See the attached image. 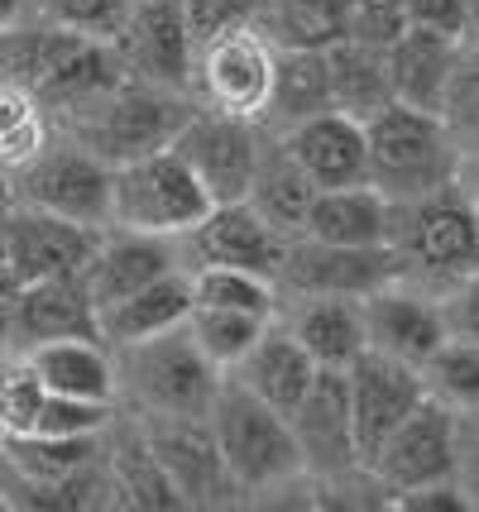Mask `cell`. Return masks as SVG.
<instances>
[{
    "mask_svg": "<svg viewBox=\"0 0 479 512\" xmlns=\"http://www.w3.org/2000/svg\"><path fill=\"white\" fill-rule=\"evenodd\" d=\"M297 345L312 355L317 369H350L355 359L369 350L365 340V316L350 307V297H321L297 316Z\"/></svg>",
    "mask_w": 479,
    "mask_h": 512,
    "instance_id": "f1b7e54d",
    "label": "cell"
},
{
    "mask_svg": "<svg viewBox=\"0 0 479 512\" xmlns=\"http://www.w3.org/2000/svg\"><path fill=\"white\" fill-rule=\"evenodd\" d=\"M10 297H15V292H10ZM10 297L0 302V350L10 345Z\"/></svg>",
    "mask_w": 479,
    "mask_h": 512,
    "instance_id": "816d5d0a",
    "label": "cell"
},
{
    "mask_svg": "<svg viewBox=\"0 0 479 512\" xmlns=\"http://www.w3.org/2000/svg\"><path fill=\"white\" fill-rule=\"evenodd\" d=\"M44 149V115H39V101L0 77V163L5 168H24L29 158Z\"/></svg>",
    "mask_w": 479,
    "mask_h": 512,
    "instance_id": "8d00e7d4",
    "label": "cell"
},
{
    "mask_svg": "<svg viewBox=\"0 0 479 512\" xmlns=\"http://www.w3.org/2000/svg\"><path fill=\"white\" fill-rule=\"evenodd\" d=\"M120 39H125L130 63L144 77L168 82V87H178L187 77L192 34H187V20H183V0H130Z\"/></svg>",
    "mask_w": 479,
    "mask_h": 512,
    "instance_id": "d6986e66",
    "label": "cell"
},
{
    "mask_svg": "<svg viewBox=\"0 0 479 512\" xmlns=\"http://www.w3.org/2000/svg\"><path fill=\"white\" fill-rule=\"evenodd\" d=\"M0 508H5V498H0Z\"/></svg>",
    "mask_w": 479,
    "mask_h": 512,
    "instance_id": "11a10c76",
    "label": "cell"
},
{
    "mask_svg": "<svg viewBox=\"0 0 479 512\" xmlns=\"http://www.w3.org/2000/svg\"><path fill=\"white\" fill-rule=\"evenodd\" d=\"M48 24L72 29V34H92V39H115L130 0H39Z\"/></svg>",
    "mask_w": 479,
    "mask_h": 512,
    "instance_id": "60d3db41",
    "label": "cell"
},
{
    "mask_svg": "<svg viewBox=\"0 0 479 512\" xmlns=\"http://www.w3.org/2000/svg\"><path fill=\"white\" fill-rule=\"evenodd\" d=\"M197 249L206 264H226V268H250L259 278H274L283 264V235L254 211L250 201H226L211 206L202 221L192 225Z\"/></svg>",
    "mask_w": 479,
    "mask_h": 512,
    "instance_id": "2e32d148",
    "label": "cell"
},
{
    "mask_svg": "<svg viewBox=\"0 0 479 512\" xmlns=\"http://www.w3.org/2000/svg\"><path fill=\"white\" fill-rule=\"evenodd\" d=\"M436 115H441V125H446V134H451V144L479 149V63H456L451 67Z\"/></svg>",
    "mask_w": 479,
    "mask_h": 512,
    "instance_id": "f35d334b",
    "label": "cell"
},
{
    "mask_svg": "<svg viewBox=\"0 0 479 512\" xmlns=\"http://www.w3.org/2000/svg\"><path fill=\"white\" fill-rule=\"evenodd\" d=\"M345 34V0H274V39L283 48H331Z\"/></svg>",
    "mask_w": 479,
    "mask_h": 512,
    "instance_id": "d6a6232c",
    "label": "cell"
},
{
    "mask_svg": "<svg viewBox=\"0 0 479 512\" xmlns=\"http://www.w3.org/2000/svg\"><path fill=\"white\" fill-rule=\"evenodd\" d=\"M0 77L20 82L34 101L82 106L115 87V58L106 39L72 34V29H5L0 34Z\"/></svg>",
    "mask_w": 479,
    "mask_h": 512,
    "instance_id": "7a4b0ae2",
    "label": "cell"
},
{
    "mask_svg": "<svg viewBox=\"0 0 479 512\" xmlns=\"http://www.w3.org/2000/svg\"><path fill=\"white\" fill-rule=\"evenodd\" d=\"M360 316H365L369 350L403 359L412 369H422L446 340V316L436 312L432 302H417V297H403V292L374 288Z\"/></svg>",
    "mask_w": 479,
    "mask_h": 512,
    "instance_id": "ffe728a7",
    "label": "cell"
},
{
    "mask_svg": "<svg viewBox=\"0 0 479 512\" xmlns=\"http://www.w3.org/2000/svg\"><path fill=\"white\" fill-rule=\"evenodd\" d=\"M326 77H331V111L350 115L360 125L393 101L384 72V48L374 44H360V39L331 44L326 48Z\"/></svg>",
    "mask_w": 479,
    "mask_h": 512,
    "instance_id": "4316f807",
    "label": "cell"
},
{
    "mask_svg": "<svg viewBox=\"0 0 479 512\" xmlns=\"http://www.w3.org/2000/svg\"><path fill=\"white\" fill-rule=\"evenodd\" d=\"M312 197H317V182L302 173V163H297L288 149H278V154H269V158L259 154L250 197L245 201L274 225L278 235H283V230H302L307 211H312Z\"/></svg>",
    "mask_w": 479,
    "mask_h": 512,
    "instance_id": "f546056e",
    "label": "cell"
},
{
    "mask_svg": "<svg viewBox=\"0 0 479 512\" xmlns=\"http://www.w3.org/2000/svg\"><path fill=\"white\" fill-rule=\"evenodd\" d=\"M20 197L48 216L101 225L111 221V163H101L92 149L34 154L20 173Z\"/></svg>",
    "mask_w": 479,
    "mask_h": 512,
    "instance_id": "9c48e42d",
    "label": "cell"
},
{
    "mask_svg": "<svg viewBox=\"0 0 479 512\" xmlns=\"http://www.w3.org/2000/svg\"><path fill=\"white\" fill-rule=\"evenodd\" d=\"M465 465V474H470V489L479 493V431L470 436V441H460L456 436V469Z\"/></svg>",
    "mask_w": 479,
    "mask_h": 512,
    "instance_id": "c3c4849f",
    "label": "cell"
},
{
    "mask_svg": "<svg viewBox=\"0 0 479 512\" xmlns=\"http://www.w3.org/2000/svg\"><path fill=\"white\" fill-rule=\"evenodd\" d=\"M465 187H470V206L479 211V149H475V158H470V168H465Z\"/></svg>",
    "mask_w": 479,
    "mask_h": 512,
    "instance_id": "f907efd6",
    "label": "cell"
},
{
    "mask_svg": "<svg viewBox=\"0 0 479 512\" xmlns=\"http://www.w3.org/2000/svg\"><path fill=\"white\" fill-rule=\"evenodd\" d=\"M398 508L403 512H465L470 508V498L465 489H456L451 479L446 484H422V489H408L398 498Z\"/></svg>",
    "mask_w": 479,
    "mask_h": 512,
    "instance_id": "bcb514c9",
    "label": "cell"
},
{
    "mask_svg": "<svg viewBox=\"0 0 479 512\" xmlns=\"http://www.w3.org/2000/svg\"><path fill=\"white\" fill-rule=\"evenodd\" d=\"M206 417H211V436H216L221 460H226L235 484L264 489V484H278V479L302 469L288 417L274 412L264 398H254L245 383H221Z\"/></svg>",
    "mask_w": 479,
    "mask_h": 512,
    "instance_id": "3957f363",
    "label": "cell"
},
{
    "mask_svg": "<svg viewBox=\"0 0 479 512\" xmlns=\"http://www.w3.org/2000/svg\"><path fill=\"white\" fill-rule=\"evenodd\" d=\"M283 149L302 163V173L317 182V192L365 182V125L341 111H321L297 120Z\"/></svg>",
    "mask_w": 479,
    "mask_h": 512,
    "instance_id": "ac0fdd59",
    "label": "cell"
},
{
    "mask_svg": "<svg viewBox=\"0 0 479 512\" xmlns=\"http://www.w3.org/2000/svg\"><path fill=\"white\" fill-rule=\"evenodd\" d=\"M269 111H278L288 125L307 115L331 111V77H326V48H283L274 53V87Z\"/></svg>",
    "mask_w": 479,
    "mask_h": 512,
    "instance_id": "4dcf8cb0",
    "label": "cell"
},
{
    "mask_svg": "<svg viewBox=\"0 0 479 512\" xmlns=\"http://www.w3.org/2000/svg\"><path fill=\"white\" fill-rule=\"evenodd\" d=\"M307 240H321V245H388L393 235V201L384 192H374L369 182H355V187H326L312 197V211H307Z\"/></svg>",
    "mask_w": 479,
    "mask_h": 512,
    "instance_id": "603a6c76",
    "label": "cell"
},
{
    "mask_svg": "<svg viewBox=\"0 0 479 512\" xmlns=\"http://www.w3.org/2000/svg\"><path fill=\"white\" fill-rule=\"evenodd\" d=\"M293 441L302 465L321 474H345L355 465V431H350V393H345V369H317L307 393L288 412Z\"/></svg>",
    "mask_w": 479,
    "mask_h": 512,
    "instance_id": "5bb4252c",
    "label": "cell"
},
{
    "mask_svg": "<svg viewBox=\"0 0 479 512\" xmlns=\"http://www.w3.org/2000/svg\"><path fill=\"white\" fill-rule=\"evenodd\" d=\"M115 489L135 508H187V498L178 493V484L168 479V469L159 465V455L144 441H125L115 450Z\"/></svg>",
    "mask_w": 479,
    "mask_h": 512,
    "instance_id": "e575fe53",
    "label": "cell"
},
{
    "mask_svg": "<svg viewBox=\"0 0 479 512\" xmlns=\"http://www.w3.org/2000/svg\"><path fill=\"white\" fill-rule=\"evenodd\" d=\"M369 469L398 493L456 479V417H451V407L422 398L384 436V446L374 450Z\"/></svg>",
    "mask_w": 479,
    "mask_h": 512,
    "instance_id": "ba28073f",
    "label": "cell"
},
{
    "mask_svg": "<svg viewBox=\"0 0 479 512\" xmlns=\"http://www.w3.org/2000/svg\"><path fill=\"white\" fill-rule=\"evenodd\" d=\"M206 48V91L216 101V111L226 115H250L269 111V87H274V48L264 39H254L250 24L230 29L221 39H211Z\"/></svg>",
    "mask_w": 479,
    "mask_h": 512,
    "instance_id": "9a60e30c",
    "label": "cell"
},
{
    "mask_svg": "<svg viewBox=\"0 0 479 512\" xmlns=\"http://www.w3.org/2000/svg\"><path fill=\"white\" fill-rule=\"evenodd\" d=\"M317 374V364L312 355L297 345V335H259L245 355L235 359V383H245L254 398H264L274 412H293L302 393H307V383Z\"/></svg>",
    "mask_w": 479,
    "mask_h": 512,
    "instance_id": "484cf974",
    "label": "cell"
},
{
    "mask_svg": "<svg viewBox=\"0 0 479 512\" xmlns=\"http://www.w3.org/2000/svg\"><path fill=\"white\" fill-rule=\"evenodd\" d=\"M456 168L451 134L441 115L412 111L388 101L379 115L365 120V182L388 201H417L441 192Z\"/></svg>",
    "mask_w": 479,
    "mask_h": 512,
    "instance_id": "6da1fadb",
    "label": "cell"
},
{
    "mask_svg": "<svg viewBox=\"0 0 479 512\" xmlns=\"http://www.w3.org/2000/svg\"><path fill=\"white\" fill-rule=\"evenodd\" d=\"M403 249L412 264L432 273H475L479 268V211L465 197L427 192L403 211Z\"/></svg>",
    "mask_w": 479,
    "mask_h": 512,
    "instance_id": "7c38bea8",
    "label": "cell"
},
{
    "mask_svg": "<svg viewBox=\"0 0 479 512\" xmlns=\"http://www.w3.org/2000/svg\"><path fill=\"white\" fill-rule=\"evenodd\" d=\"M0 450L29 484H58L96 460V436H48V431H10Z\"/></svg>",
    "mask_w": 479,
    "mask_h": 512,
    "instance_id": "1f68e13d",
    "label": "cell"
},
{
    "mask_svg": "<svg viewBox=\"0 0 479 512\" xmlns=\"http://www.w3.org/2000/svg\"><path fill=\"white\" fill-rule=\"evenodd\" d=\"M465 34L479 39V0H470V20H465Z\"/></svg>",
    "mask_w": 479,
    "mask_h": 512,
    "instance_id": "db71d44e",
    "label": "cell"
},
{
    "mask_svg": "<svg viewBox=\"0 0 479 512\" xmlns=\"http://www.w3.org/2000/svg\"><path fill=\"white\" fill-rule=\"evenodd\" d=\"M345 29H350L345 39L388 48L408 29V10H403V0H345Z\"/></svg>",
    "mask_w": 479,
    "mask_h": 512,
    "instance_id": "b9f144b4",
    "label": "cell"
},
{
    "mask_svg": "<svg viewBox=\"0 0 479 512\" xmlns=\"http://www.w3.org/2000/svg\"><path fill=\"white\" fill-rule=\"evenodd\" d=\"M451 67H456V39H446V34H436V29L408 24V29L384 48L388 91H393L398 106H412V111L436 115Z\"/></svg>",
    "mask_w": 479,
    "mask_h": 512,
    "instance_id": "44dd1931",
    "label": "cell"
},
{
    "mask_svg": "<svg viewBox=\"0 0 479 512\" xmlns=\"http://www.w3.org/2000/svg\"><path fill=\"white\" fill-rule=\"evenodd\" d=\"M168 268H173V254L159 245V235L125 230L120 240H106L92 249V259L82 268V288L92 297V307H106V302H120L135 288L163 278Z\"/></svg>",
    "mask_w": 479,
    "mask_h": 512,
    "instance_id": "d4e9b609",
    "label": "cell"
},
{
    "mask_svg": "<svg viewBox=\"0 0 479 512\" xmlns=\"http://www.w3.org/2000/svg\"><path fill=\"white\" fill-rule=\"evenodd\" d=\"M211 211V197L173 149H154L111 168V221L139 235H178Z\"/></svg>",
    "mask_w": 479,
    "mask_h": 512,
    "instance_id": "277c9868",
    "label": "cell"
},
{
    "mask_svg": "<svg viewBox=\"0 0 479 512\" xmlns=\"http://www.w3.org/2000/svg\"><path fill=\"white\" fill-rule=\"evenodd\" d=\"M101 106L87 120V149L101 163H130L139 154L168 149L173 134L183 130L187 111L154 87H111L96 96Z\"/></svg>",
    "mask_w": 479,
    "mask_h": 512,
    "instance_id": "8992f818",
    "label": "cell"
},
{
    "mask_svg": "<svg viewBox=\"0 0 479 512\" xmlns=\"http://www.w3.org/2000/svg\"><path fill=\"white\" fill-rule=\"evenodd\" d=\"M403 10H408V24L436 29V34L456 39V44L465 34V20H470V0H403Z\"/></svg>",
    "mask_w": 479,
    "mask_h": 512,
    "instance_id": "f6af8a7d",
    "label": "cell"
},
{
    "mask_svg": "<svg viewBox=\"0 0 479 512\" xmlns=\"http://www.w3.org/2000/svg\"><path fill=\"white\" fill-rule=\"evenodd\" d=\"M259 10V0H183V20L192 44H211L230 29H245Z\"/></svg>",
    "mask_w": 479,
    "mask_h": 512,
    "instance_id": "ee69618b",
    "label": "cell"
},
{
    "mask_svg": "<svg viewBox=\"0 0 479 512\" xmlns=\"http://www.w3.org/2000/svg\"><path fill=\"white\" fill-rule=\"evenodd\" d=\"M5 230H10V211L0 206V273H5Z\"/></svg>",
    "mask_w": 479,
    "mask_h": 512,
    "instance_id": "f5cc1de1",
    "label": "cell"
},
{
    "mask_svg": "<svg viewBox=\"0 0 479 512\" xmlns=\"http://www.w3.org/2000/svg\"><path fill=\"white\" fill-rule=\"evenodd\" d=\"M29 364H34V374L44 379L48 393L111 402L115 369H111V359L101 355V345H96V340H82V335H68V340H44V345H34Z\"/></svg>",
    "mask_w": 479,
    "mask_h": 512,
    "instance_id": "83f0119b",
    "label": "cell"
},
{
    "mask_svg": "<svg viewBox=\"0 0 479 512\" xmlns=\"http://www.w3.org/2000/svg\"><path fill=\"white\" fill-rule=\"evenodd\" d=\"M187 312H192V278L168 268L163 278L135 288L130 297L96 307V335L111 340V345H135V340H149V335L183 326Z\"/></svg>",
    "mask_w": 479,
    "mask_h": 512,
    "instance_id": "cb8c5ba5",
    "label": "cell"
},
{
    "mask_svg": "<svg viewBox=\"0 0 479 512\" xmlns=\"http://www.w3.org/2000/svg\"><path fill=\"white\" fill-rule=\"evenodd\" d=\"M345 393H350V431H355V455L374 460V450L384 446V436L408 417L417 402L427 398L422 374L403 364V359H388L379 350H365L345 369Z\"/></svg>",
    "mask_w": 479,
    "mask_h": 512,
    "instance_id": "30bf717a",
    "label": "cell"
},
{
    "mask_svg": "<svg viewBox=\"0 0 479 512\" xmlns=\"http://www.w3.org/2000/svg\"><path fill=\"white\" fill-rule=\"evenodd\" d=\"M20 10H24V0H0V34L20 24Z\"/></svg>",
    "mask_w": 479,
    "mask_h": 512,
    "instance_id": "681fc988",
    "label": "cell"
},
{
    "mask_svg": "<svg viewBox=\"0 0 479 512\" xmlns=\"http://www.w3.org/2000/svg\"><path fill=\"white\" fill-rule=\"evenodd\" d=\"M422 369H427L432 388L446 402L479 412V340H465V335L460 340H441V350Z\"/></svg>",
    "mask_w": 479,
    "mask_h": 512,
    "instance_id": "74e56055",
    "label": "cell"
},
{
    "mask_svg": "<svg viewBox=\"0 0 479 512\" xmlns=\"http://www.w3.org/2000/svg\"><path fill=\"white\" fill-rule=\"evenodd\" d=\"M178 426H163L149 436V450L159 455V465L168 469V479L178 484L187 503H226L235 479H230L226 460H221V446L216 436L192 426V417H173Z\"/></svg>",
    "mask_w": 479,
    "mask_h": 512,
    "instance_id": "7402d4cb",
    "label": "cell"
},
{
    "mask_svg": "<svg viewBox=\"0 0 479 512\" xmlns=\"http://www.w3.org/2000/svg\"><path fill=\"white\" fill-rule=\"evenodd\" d=\"M96 245H101L96 225H77L24 206L10 216V230H5V278L15 288L44 283V278H82Z\"/></svg>",
    "mask_w": 479,
    "mask_h": 512,
    "instance_id": "8fae6325",
    "label": "cell"
},
{
    "mask_svg": "<svg viewBox=\"0 0 479 512\" xmlns=\"http://www.w3.org/2000/svg\"><path fill=\"white\" fill-rule=\"evenodd\" d=\"M106 402L92 398H68V393H48L44 407H39V422L34 431H48V436H96L106 426Z\"/></svg>",
    "mask_w": 479,
    "mask_h": 512,
    "instance_id": "7bdbcfd3",
    "label": "cell"
},
{
    "mask_svg": "<svg viewBox=\"0 0 479 512\" xmlns=\"http://www.w3.org/2000/svg\"><path fill=\"white\" fill-rule=\"evenodd\" d=\"M187 331L197 340V350L221 369V364H235L264 335V316L230 312V307H192L187 312Z\"/></svg>",
    "mask_w": 479,
    "mask_h": 512,
    "instance_id": "836d02e7",
    "label": "cell"
},
{
    "mask_svg": "<svg viewBox=\"0 0 479 512\" xmlns=\"http://www.w3.org/2000/svg\"><path fill=\"white\" fill-rule=\"evenodd\" d=\"M44 398H48V388H44V379L34 374V364H29V359H24V364H10V369L0 374V436L34 431Z\"/></svg>",
    "mask_w": 479,
    "mask_h": 512,
    "instance_id": "ab89813d",
    "label": "cell"
},
{
    "mask_svg": "<svg viewBox=\"0 0 479 512\" xmlns=\"http://www.w3.org/2000/svg\"><path fill=\"white\" fill-rule=\"evenodd\" d=\"M125 350V379L135 388V398L159 412V417H206L216 398V364L197 350L192 331L173 326L149 340L120 345Z\"/></svg>",
    "mask_w": 479,
    "mask_h": 512,
    "instance_id": "5b68a950",
    "label": "cell"
},
{
    "mask_svg": "<svg viewBox=\"0 0 479 512\" xmlns=\"http://www.w3.org/2000/svg\"><path fill=\"white\" fill-rule=\"evenodd\" d=\"M278 273L288 278V288L307 292V297H369L398 273V259L388 254V245L350 249L307 240L297 249H283Z\"/></svg>",
    "mask_w": 479,
    "mask_h": 512,
    "instance_id": "4fadbf2b",
    "label": "cell"
},
{
    "mask_svg": "<svg viewBox=\"0 0 479 512\" xmlns=\"http://www.w3.org/2000/svg\"><path fill=\"white\" fill-rule=\"evenodd\" d=\"M101 340L96 335V307L82 278H44V283H24L10 297V340L24 345H44V340Z\"/></svg>",
    "mask_w": 479,
    "mask_h": 512,
    "instance_id": "e0dca14e",
    "label": "cell"
},
{
    "mask_svg": "<svg viewBox=\"0 0 479 512\" xmlns=\"http://www.w3.org/2000/svg\"><path fill=\"white\" fill-rule=\"evenodd\" d=\"M168 149L197 173V182L206 187L211 206H226V201L250 197L254 163H259V144H254L250 120L226 115V111L187 115L183 130L173 134Z\"/></svg>",
    "mask_w": 479,
    "mask_h": 512,
    "instance_id": "52a82bcc",
    "label": "cell"
},
{
    "mask_svg": "<svg viewBox=\"0 0 479 512\" xmlns=\"http://www.w3.org/2000/svg\"><path fill=\"white\" fill-rule=\"evenodd\" d=\"M446 331H460L465 340H479V268L465 278V288L456 292L451 316H446Z\"/></svg>",
    "mask_w": 479,
    "mask_h": 512,
    "instance_id": "7dc6e473",
    "label": "cell"
},
{
    "mask_svg": "<svg viewBox=\"0 0 479 512\" xmlns=\"http://www.w3.org/2000/svg\"><path fill=\"white\" fill-rule=\"evenodd\" d=\"M192 307H230V312L269 316L274 288H269V278H259L250 268L206 264L202 273L192 278Z\"/></svg>",
    "mask_w": 479,
    "mask_h": 512,
    "instance_id": "d590c367",
    "label": "cell"
}]
</instances>
